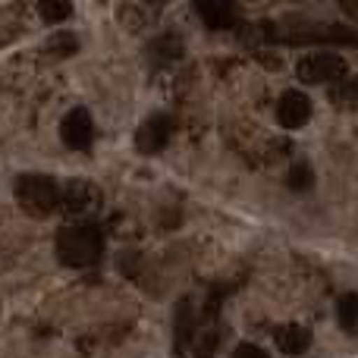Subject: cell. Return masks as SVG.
Wrapping results in <instances>:
<instances>
[{
    "label": "cell",
    "mask_w": 358,
    "mask_h": 358,
    "mask_svg": "<svg viewBox=\"0 0 358 358\" xmlns=\"http://www.w3.org/2000/svg\"><path fill=\"white\" fill-rule=\"evenodd\" d=\"M57 258L73 271H85L94 267L104 258V233L94 220H69L57 233Z\"/></svg>",
    "instance_id": "cell-1"
},
{
    "label": "cell",
    "mask_w": 358,
    "mask_h": 358,
    "mask_svg": "<svg viewBox=\"0 0 358 358\" xmlns=\"http://www.w3.org/2000/svg\"><path fill=\"white\" fill-rule=\"evenodd\" d=\"M19 208L29 217H50L63 204V189L48 173H22L13 182Z\"/></svg>",
    "instance_id": "cell-2"
},
{
    "label": "cell",
    "mask_w": 358,
    "mask_h": 358,
    "mask_svg": "<svg viewBox=\"0 0 358 358\" xmlns=\"http://www.w3.org/2000/svg\"><path fill=\"white\" fill-rule=\"evenodd\" d=\"M296 76L305 82V85H327V82H336L340 85L346 76V60L334 50H315V54H305L302 60L296 63Z\"/></svg>",
    "instance_id": "cell-3"
},
{
    "label": "cell",
    "mask_w": 358,
    "mask_h": 358,
    "mask_svg": "<svg viewBox=\"0 0 358 358\" xmlns=\"http://www.w3.org/2000/svg\"><path fill=\"white\" fill-rule=\"evenodd\" d=\"M173 138V120L167 113H151L136 132V148L138 155H161Z\"/></svg>",
    "instance_id": "cell-4"
},
{
    "label": "cell",
    "mask_w": 358,
    "mask_h": 358,
    "mask_svg": "<svg viewBox=\"0 0 358 358\" xmlns=\"http://www.w3.org/2000/svg\"><path fill=\"white\" fill-rule=\"evenodd\" d=\"M60 138L66 148L73 151H88L94 142V120L85 107H73L60 123Z\"/></svg>",
    "instance_id": "cell-5"
},
{
    "label": "cell",
    "mask_w": 358,
    "mask_h": 358,
    "mask_svg": "<svg viewBox=\"0 0 358 358\" xmlns=\"http://www.w3.org/2000/svg\"><path fill=\"white\" fill-rule=\"evenodd\" d=\"M63 210H66L69 217H76V220H92V214L101 208V192L94 189L92 182H82V179H76V182H69L66 189H63Z\"/></svg>",
    "instance_id": "cell-6"
},
{
    "label": "cell",
    "mask_w": 358,
    "mask_h": 358,
    "mask_svg": "<svg viewBox=\"0 0 358 358\" xmlns=\"http://www.w3.org/2000/svg\"><path fill=\"white\" fill-rule=\"evenodd\" d=\"M311 120V98L299 88H289V92L280 94L277 101V123L283 129H302Z\"/></svg>",
    "instance_id": "cell-7"
},
{
    "label": "cell",
    "mask_w": 358,
    "mask_h": 358,
    "mask_svg": "<svg viewBox=\"0 0 358 358\" xmlns=\"http://www.w3.org/2000/svg\"><path fill=\"white\" fill-rule=\"evenodd\" d=\"M192 340H195V305L189 296H182L173 311V358L189 355Z\"/></svg>",
    "instance_id": "cell-8"
},
{
    "label": "cell",
    "mask_w": 358,
    "mask_h": 358,
    "mask_svg": "<svg viewBox=\"0 0 358 358\" xmlns=\"http://www.w3.org/2000/svg\"><path fill=\"white\" fill-rule=\"evenodd\" d=\"M311 330L308 327H302V324H283V327L273 334V343H277V349L283 355H302V352H308V346H311Z\"/></svg>",
    "instance_id": "cell-9"
},
{
    "label": "cell",
    "mask_w": 358,
    "mask_h": 358,
    "mask_svg": "<svg viewBox=\"0 0 358 358\" xmlns=\"http://www.w3.org/2000/svg\"><path fill=\"white\" fill-rule=\"evenodd\" d=\"M195 13L201 16V22L208 29H233L236 19H239V10L233 3H217V0H204V3H195Z\"/></svg>",
    "instance_id": "cell-10"
},
{
    "label": "cell",
    "mask_w": 358,
    "mask_h": 358,
    "mask_svg": "<svg viewBox=\"0 0 358 358\" xmlns=\"http://www.w3.org/2000/svg\"><path fill=\"white\" fill-rule=\"evenodd\" d=\"M336 321L346 334H358V292H346L336 302Z\"/></svg>",
    "instance_id": "cell-11"
},
{
    "label": "cell",
    "mask_w": 358,
    "mask_h": 358,
    "mask_svg": "<svg viewBox=\"0 0 358 358\" xmlns=\"http://www.w3.org/2000/svg\"><path fill=\"white\" fill-rule=\"evenodd\" d=\"M330 98H334V104L343 107V110H358V76L343 79L340 85L330 92Z\"/></svg>",
    "instance_id": "cell-12"
},
{
    "label": "cell",
    "mask_w": 358,
    "mask_h": 358,
    "mask_svg": "<svg viewBox=\"0 0 358 358\" xmlns=\"http://www.w3.org/2000/svg\"><path fill=\"white\" fill-rule=\"evenodd\" d=\"M38 13H41L44 22L57 25V22L73 16V3H66V0H41V3H38Z\"/></svg>",
    "instance_id": "cell-13"
},
{
    "label": "cell",
    "mask_w": 358,
    "mask_h": 358,
    "mask_svg": "<svg viewBox=\"0 0 358 358\" xmlns=\"http://www.w3.org/2000/svg\"><path fill=\"white\" fill-rule=\"evenodd\" d=\"M48 50H54L57 57H69V54H76V50H79V38L69 35V31H57V35H50Z\"/></svg>",
    "instance_id": "cell-14"
},
{
    "label": "cell",
    "mask_w": 358,
    "mask_h": 358,
    "mask_svg": "<svg viewBox=\"0 0 358 358\" xmlns=\"http://www.w3.org/2000/svg\"><path fill=\"white\" fill-rule=\"evenodd\" d=\"M311 182H315V173H311L308 164H296V167L289 170V176H286V185H289L292 192H305V189H311Z\"/></svg>",
    "instance_id": "cell-15"
},
{
    "label": "cell",
    "mask_w": 358,
    "mask_h": 358,
    "mask_svg": "<svg viewBox=\"0 0 358 358\" xmlns=\"http://www.w3.org/2000/svg\"><path fill=\"white\" fill-rule=\"evenodd\" d=\"M233 358H271V355H267L261 346H255V343H242V346H236Z\"/></svg>",
    "instance_id": "cell-16"
}]
</instances>
